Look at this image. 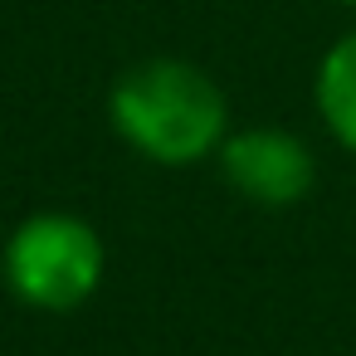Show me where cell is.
I'll return each instance as SVG.
<instances>
[{
    "label": "cell",
    "mask_w": 356,
    "mask_h": 356,
    "mask_svg": "<svg viewBox=\"0 0 356 356\" xmlns=\"http://www.w3.org/2000/svg\"><path fill=\"white\" fill-rule=\"evenodd\" d=\"M108 122L113 132L152 166L181 171L195 161H215L220 142L229 137V98L191 59H137L108 88Z\"/></svg>",
    "instance_id": "cell-1"
},
{
    "label": "cell",
    "mask_w": 356,
    "mask_h": 356,
    "mask_svg": "<svg viewBox=\"0 0 356 356\" xmlns=\"http://www.w3.org/2000/svg\"><path fill=\"white\" fill-rule=\"evenodd\" d=\"M108 278L103 234L74 210H35L0 244V283L30 312H74Z\"/></svg>",
    "instance_id": "cell-2"
},
{
    "label": "cell",
    "mask_w": 356,
    "mask_h": 356,
    "mask_svg": "<svg viewBox=\"0 0 356 356\" xmlns=\"http://www.w3.org/2000/svg\"><path fill=\"white\" fill-rule=\"evenodd\" d=\"M215 166L234 195H244L259 210H293L317 186V156L312 147L273 122L229 127V137L215 152Z\"/></svg>",
    "instance_id": "cell-3"
},
{
    "label": "cell",
    "mask_w": 356,
    "mask_h": 356,
    "mask_svg": "<svg viewBox=\"0 0 356 356\" xmlns=\"http://www.w3.org/2000/svg\"><path fill=\"white\" fill-rule=\"evenodd\" d=\"M312 108L327 137L356 156V25L341 30L322 49L317 74H312Z\"/></svg>",
    "instance_id": "cell-4"
},
{
    "label": "cell",
    "mask_w": 356,
    "mask_h": 356,
    "mask_svg": "<svg viewBox=\"0 0 356 356\" xmlns=\"http://www.w3.org/2000/svg\"><path fill=\"white\" fill-rule=\"evenodd\" d=\"M337 6H346V10H356V0H337Z\"/></svg>",
    "instance_id": "cell-5"
}]
</instances>
